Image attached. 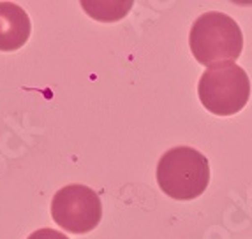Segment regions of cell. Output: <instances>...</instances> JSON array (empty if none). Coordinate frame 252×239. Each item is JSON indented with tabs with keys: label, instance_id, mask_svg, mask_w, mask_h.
I'll return each mask as SVG.
<instances>
[{
	"label": "cell",
	"instance_id": "3",
	"mask_svg": "<svg viewBox=\"0 0 252 239\" xmlns=\"http://www.w3.org/2000/svg\"><path fill=\"white\" fill-rule=\"evenodd\" d=\"M203 107L215 116H231L244 109L251 97V80L235 62L208 67L198 83Z\"/></svg>",
	"mask_w": 252,
	"mask_h": 239
},
{
	"label": "cell",
	"instance_id": "5",
	"mask_svg": "<svg viewBox=\"0 0 252 239\" xmlns=\"http://www.w3.org/2000/svg\"><path fill=\"white\" fill-rule=\"evenodd\" d=\"M32 23L27 11L13 2H0V51H16L27 44Z\"/></svg>",
	"mask_w": 252,
	"mask_h": 239
},
{
	"label": "cell",
	"instance_id": "1",
	"mask_svg": "<svg viewBox=\"0 0 252 239\" xmlns=\"http://www.w3.org/2000/svg\"><path fill=\"white\" fill-rule=\"evenodd\" d=\"M189 46L201 65L214 67L235 62L244 50V34L231 16L217 11L205 13L194 21Z\"/></svg>",
	"mask_w": 252,
	"mask_h": 239
},
{
	"label": "cell",
	"instance_id": "2",
	"mask_svg": "<svg viewBox=\"0 0 252 239\" xmlns=\"http://www.w3.org/2000/svg\"><path fill=\"white\" fill-rule=\"evenodd\" d=\"M157 183L175 201L198 199L210 183L208 159L189 146L171 148L157 164Z\"/></svg>",
	"mask_w": 252,
	"mask_h": 239
},
{
	"label": "cell",
	"instance_id": "6",
	"mask_svg": "<svg viewBox=\"0 0 252 239\" xmlns=\"http://www.w3.org/2000/svg\"><path fill=\"white\" fill-rule=\"evenodd\" d=\"M27 239H69L67 236L55 229H37L35 232L29 236Z\"/></svg>",
	"mask_w": 252,
	"mask_h": 239
},
{
	"label": "cell",
	"instance_id": "4",
	"mask_svg": "<svg viewBox=\"0 0 252 239\" xmlns=\"http://www.w3.org/2000/svg\"><path fill=\"white\" fill-rule=\"evenodd\" d=\"M51 216L65 232L87 234L102 218L101 199L85 185H65L51 199Z\"/></svg>",
	"mask_w": 252,
	"mask_h": 239
}]
</instances>
